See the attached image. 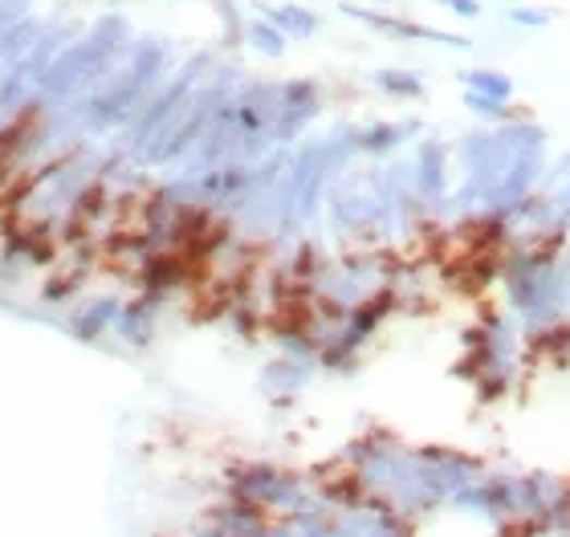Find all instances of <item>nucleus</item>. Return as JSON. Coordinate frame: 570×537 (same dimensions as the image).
<instances>
[{
    "mask_svg": "<svg viewBox=\"0 0 570 537\" xmlns=\"http://www.w3.org/2000/svg\"><path fill=\"white\" fill-rule=\"evenodd\" d=\"M339 13L359 21V25H367V29L379 33V37H391V41H424V46H440V49H452V53H469V49H473V37H461V33H448V29H432L424 21L387 13V9H371V4H351V0H342Z\"/></svg>",
    "mask_w": 570,
    "mask_h": 537,
    "instance_id": "1",
    "label": "nucleus"
},
{
    "mask_svg": "<svg viewBox=\"0 0 570 537\" xmlns=\"http://www.w3.org/2000/svg\"><path fill=\"white\" fill-rule=\"evenodd\" d=\"M257 13H262L265 21H274L286 37H298V41H310L314 33L323 29L318 13L306 9V4H257Z\"/></svg>",
    "mask_w": 570,
    "mask_h": 537,
    "instance_id": "2",
    "label": "nucleus"
},
{
    "mask_svg": "<svg viewBox=\"0 0 570 537\" xmlns=\"http://www.w3.org/2000/svg\"><path fill=\"white\" fill-rule=\"evenodd\" d=\"M371 86L387 98H400V102H420L428 94V82L420 77V70H408V65H384L371 74Z\"/></svg>",
    "mask_w": 570,
    "mask_h": 537,
    "instance_id": "3",
    "label": "nucleus"
},
{
    "mask_svg": "<svg viewBox=\"0 0 570 537\" xmlns=\"http://www.w3.org/2000/svg\"><path fill=\"white\" fill-rule=\"evenodd\" d=\"M464 90H477V94H489V98H501L509 102L513 98V77L497 65H469V70H457Z\"/></svg>",
    "mask_w": 570,
    "mask_h": 537,
    "instance_id": "4",
    "label": "nucleus"
},
{
    "mask_svg": "<svg viewBox=\"0 0 570 537\" xmlns=\"http://www.w3.org/2000/svg\"><path fill=\"white\" fill-rule=\"evenodd\" d=\"M241 37H245V46L257 49L262 58H281V53H286V46H290V37H286V33H281L274 21H265V16L248 21Z\"/></svg>",
    "mask_w": 570,
    "mask_h": 537,
    "instance_id": "5",
    "label": "nucleus"
},
{
    "mask_svg": "<svg viewBox=\"0 0 570 537\" xmlns=\"http://www.w3.org/2000/svg\"><path fill=\"white\" fill-rule=\"evenodd\" d=\"M464 110L477 114L485 123H506L513 114H525V110H513V102H501V98H489V94H477V90H464Z\"/></svg>",
    "mask_w": 570,
    "mask_h": 537,
    "instance_id": "6",
    "label": "nucleus"
},
{
    "mask_svg": "<svg viewBox=\"0 0 570 537\" xmlns=\"http://www.w3.org/2000/svg\"><path fill=\"white\" fill-rule=\"evenodd\" d=\"M506 21L509 25H518V29H546V25H555L558 13L555 9H546V4H506Z\"/></svg>",
    "mask_w": 570,
    "mask_h": 537,
    "instance_id": "7",
    "label": "nucleus"
},
{
    "mask_svg": "<svg viewBox=\"0 0 570 537\" xmlns=\"http://www.w3.org/2000/svg\"><path fill=\"white\" fill-rule=\"evenodd\" d=\"M400 131H408V123H400V126H387V123H375L367 131V138H363V143H367V147H375V151H384V147H391V143H400Z\"/></svg>",
    "mask_w": 570,
    "mask_h": 537,
    "instance_id": "8",
    "label": "nucleus"
},
{
    "mask_svg": "<svg viewBox=\"0 0 570 537\" xmlns=\"http://www.w3.org/2000/svg\"><path fill=\"white\" fill-rule=\"evenodd\" d=\"M436 4L457 21H481V13H485V0H436Z\"/></svg>",
    "mask_w": 570,
    "mask_h": 537,
    "instance_id": "9",
    "label": "nucleus"
},
{
    "mask_svg": "<svg viewBox=\"0 0 570 537\" xmlns=\"http://www.w3.org/2000/svg\"><path fill=\"white\" fill-rule=\"evenodd\" d=\"M110 4H123V0H110Z\"/></svg>",
    "mask_w": 570,
    "mask_h": 537,
    "instance_id": "10",
    "label": "nucleus"
},
{
    "mask_svg": "<svg viewBox=\"0 0 570 537\" xmlns=\"http://www.w3.org/2000/svg\"><path fill=\"white\" fill-rule=\"evenodd\" d=\"M506 4H513V0H506Z\"/></svg>",
    "mask_w": 570,
    "mask_h": 537,
    "instance_id": "11",
    "label": "nucleus"
}]
</instances>
